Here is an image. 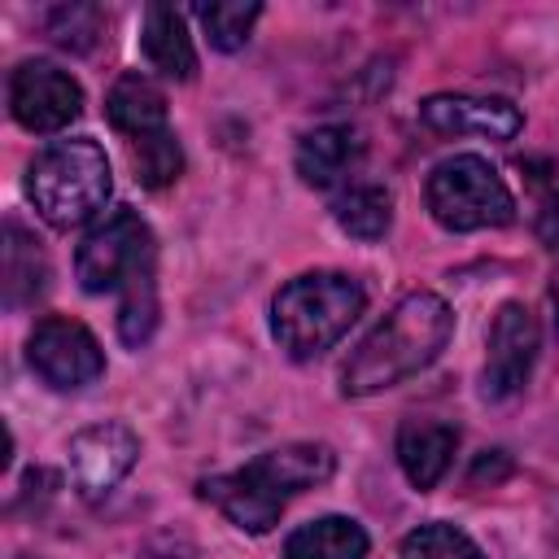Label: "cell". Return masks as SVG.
Returning <instances> with one entry per match:
<instances>
[{
  "mask_svg": "<svg viewBox=\"0 0 559 559\" xmlns=\"http://www.w3.org/2000/svg\"><path fill=\"white\" fill-rule=\"evenodd\" d=\"M424 201H428V214L445 231H480V227H502L515 218L511 188L476 153H459V157L437 162L428 183H424Z\"/></svg>",
  "mask_w": 559,
  "mask_h": 559,
  "instance_id": "4",
  "label": "cell"
},
{
  "mask_svg": "<svg viewBox=\"0 0 559 559\" xmlns=\"http://www.w3.org/2000/svg\"><path fill=\"white\" fill-rule=\"evenodd\" d=\"M105 118L114 131H122L127 140H140V135H153V131H166V92L140 74V70H127L109 96H105Z\"/></svg>",
  "mask_w": 559,
  "mask_h": 559,
  "instance_id": "15",
  "label": "cell"
},
{
  "mask_svg": "<svg viewBox=\"0 0 559 559\" xmlns=\"http://www.w3.org/2000/svg\"><path fill=\"white\" fill-rule=\"evenodd\" d=\"M122 301H118V336H122V345H144L148 336H153V328H157V262H148V266H140L122 288Z\"/></svg>",
  "mask_w": 559,
  "mask_h": 559,
  "instance_id": "20",
  "label": "cell"
},
{
  "mask_svg": "<svg viewBox=\"0 0 559 559\" xmlns=\"http://www.w3.org/2000/svg\"><path fill=\"white\" fill-rule=\"evenodd\" d=\"M550 301H555V323H559V271H555V280H550Z\"/></svg>",
  "mask_w": 559,
  "mask_h": 559,
  "instance_id": "27",
  "label": "cell"
},
{
  "mask_svg": "<svg viewBox=\"0 0 559 559\" xmlns=\"http://www.w3.org/2000/svg\"><path fill=\"white\" fill-rule=\"evenodd\" d=\"M284 559H367V533L349 515H319L288 533Z\"/></svg>",
  "mask_w": 559,
  "mask_h": 559,
  "instance_id": "18",
  "label": "cell"
},
{
  "mask_svg": "<svg viewBox=\"0 0 559 559\" xmlns=\"http://www.w3.org/2000/svg\"><path fill=\"white\" fill-rule=\"evenodd\" d=\"M459 450V428L441 419H406L397 428V463L415 489H437Z\"/></svg>",
  "mask_w": 559,
  "mask_h": 559,
  "instance_id": "13",
  "label": "cell"
},
{
  "mask_svg": "<svg viewBox=\"0 0 559 559\" xmlns=\"http://www.w3.org/2000/svg\"><path fill=\"white\" fill-rule=\"evenodd\" d=\"M537 349H542V332H537V319L528 306L520 301H507L498 314H493V328H489V354H485V397L502 402V397H515L528 376H533V362H537Z\"/></svg>",
  "mask_w": 559,
  "mask_h": 559,
  "instance_id": "8",
  "label": "cell"
},
{
  "mask_svg": "<svg viewBox=\"0 0 559 559\" xmlns=\"http://www.w3.org/2000/svg\"><path fill=\"white\" fill-rule=\"evenodd\" d=\"M249 467H253L280 498H293V493H306V489L332 480L336 454H332V445H323V441H288V445H275V450L258 454Z\"/></svg>",
  "mask_w": 559,
  "mask_h": 559,
  "instance_id": "14",
  "label": "cell"
},
{
  "mask_svg": "<svg viewBox=\"0 0 559 559\" xmlns=\"http://www.w3.org/2000/svg\"><path fill=\"white\" fill-rule=\"evenodd\" d=\"M9 114L35 135L61 131L83 114V87L52 61H22L9 74Z\"/></svg>",
  "mask_w": 559,
  "mask_h": 559,
  "instance_id": "7",
  "label": "cell"
},
{
  "mask_svg": "<svg viewBox=\"0 0 559 559\" xmlns=\"http://www.w3.org/2000/svg\"><path fill=\"white\" fill-rule=\"evenodd\" d=\"M537 240L546 249H559V192L546 197V205L537 210Z\"/></svg>",
  "mask_w": 559,
  "mask_h": 559,
  "instance_id": "26",
  "label": "cell"
},
{
  "mask_svg": "<svg viewBox=\"0 0 559 559\" xmlns=\"http://www.w3.org/2000/svg\"><path fill=\"white\" fill-rule=\"evenodd\" d=\"M424 127L441 135H485V140H515L524 127V114L502 96H428L419 105Z\"/></svg>",
  "mask_w": 559,
  "mask_h": 559,
  "instance_id": "10",
  "label": "cell"
},
{
  "mask_svg": "<svg viewBox=\"0 0 559 559\" xmlns=\"http://www.w3.org/2000/svg\"><path fill=\"white\" fill-rule=\"evenodd\" d=\"M397 559H480L476 542L454 528V524H419L406 542Z\"/></svg>",
  "mask_w": 559,
  "mask_h": 559,
  "instance_id": "24",
  "label": "cell"
},
{
  "mask_svg": "<svg viewBox=\"0 0 559 559\" xmlns=\"http://www.w3.org/2000/svg\"><path fill=\"white\" fill-rule=\"evenodd\" d=\"M450 332H454V314L437 293L428 288L406 293L349 354L341 371V393L367 397V393H380V389H393L419 376L445 349Z\"/></svg>",
  "mask_w": 559,
  "mask_h": 559,
  "instance_id": "1",
  "label": "cell"
},
{
  "mask_svg": "<svg viewBox=\"0 0 559 559\" xmlns=\"http://www.w3.org/2000/svg\"><path fill=\"white\" fill-rule=\"evenodd\" d=\"M26 362L48 389H61V393L83 389V384L100 380V371H105V354H100V341L92 336V328L79 319H66V314H48L35 323V332L26 341Z\"/></svg>",
  "mask_w": 559,
  "mask_h": 559,
  "instance_id": "6",
  "label": "cell"
},
{
  "mask_svg": "<svg viewBox=\"0 0 559 559\" xmlns=\"http://www.w3.org/2000/svg\"><path fill=\"white\" fill-rule=\"evenodd\" d=\"M144 57L153 70H162L166 79L175 83H188L197 74V48H192V35L183 26V13L170 9V4H148L144 9Z\"/></svg>",
  "mask_w": 559,
  "mask_h": 559,
  "instance_id": "17",
  "label": "cell"
},
{
  "mask_svg": "<svg viewBox=\"0 0 559 559\" xmlns=\"http://www.w3.org/2000/svg\"><path fill=\"white\" fill-rule=\"evenodd\" d=\"M201 498L214 502L240 533H271L280 524V515H284V502H288L253 467H240V472L201 480Z\"/></svg>",
  "mask_w": 559,
  "mask_h": 559,
  "instance_id": "11",
  "label": "cell"
},
{
  "mask_svg": "<svg viewBox=\"0 0 559 559\" xmlns=\"http://www.w3.org/2000/svg\"><path fill=\"white\" fill-rule=\"evenodd\" d=\"M48 253L17 218L4 223V306L26 310L48 293Z\"/></svg>",
  "mask_w": 559,
  "mask_h": 559,
  "instance_id": "16",
  "label": "cell"
},
{
  "mask_svg": "<svg viewBox=\"0 0 559 559\" xmlns=\"http://www.w3.org/2000/svg\"><path fill=\"white\" fill-rule=\"evenodd\" d=\"M511 472V459H507V450H485L476 463H472V472H467V485H493V480H502Z\"/></svg>",
  "mask_w": 559,
  "mask_h": 559,
  "instance_id": "25",
  "label": "cell"
},
{
  "mask_svg": "<svg viewBox=\"0 0 559 559\" xmlns=\"http://www.w3.org/2000/svg\"><path fill=\"white\" fill-rule=\"evenodd\" d=\"M148 262H157L153 231L135 210L122 205L83 236V245L74 253V275L83 284V293H114Z\"/></svg>",
  "mask_w": 559,
  "mask_h": 559,
  "instance_id": "5",
  "label": "cell"
},
{
  "mask_svg": "<svg viewBox=\"0 0 559 559\" xmlns=\"http://www.w3.org/2000/svg\"><path fill=\"white\" fill-rule=\"evenodd\" d=\"M44 31H48V39H52L57 48H66V52H87V48L100 39L105 17H100L96 4H57V9L44 13Z\"/></svg>",
  "mask_w": 559,
  "mask_h": 559,
  "instance_id": "23",
  "label": "cell"
},
{
  "mask_svg": "<svg viewBox=\"0 0 559 559\" xmlns=\"http://www.w3.org/2000/svg\"><path fill=\"white\" fill-rule=\"evenodd\" d=\"M131 144V166H135V179L144 188H166L179 179L183 170V148L175 140V131H153V135H140V140H127Z\"/></svg>",
  "mask_w": 559,
  "mask_h": 559,
  "instance_id": "22",
  "label": "cell"
},
{
  "mask_svg": "<svg viewBox=\"0 0 559 559\" xmlns=\"http://www.w3.org/2000/svg\"><path fill=\"white\" fill-rule=\"evenodd\" d=\"M362 157H367L362 131L349 127V122H328V127H314V131L301 135L293 166H297L301 183H310V188H336L341 179H349L358 170Z\"/></svg>",
  "mask_w": 559,
  "mask_h": 559,
  "instance_id": "12",
  "label": "cell"
},
{
  "mask_svg": "<svg viewBox=\"0 0 559 559\" xmlns=\"http://www.w3.org/2000/svg\"><path fill=\"white\" fill-rule=\"evenodd\" d=\"M262 4L258 0H214V4H197V22L205 26V39L218 48V52H236L253 22H258Z\"/></svg>",
  "mask_w": 559,
  "mask_h": 559,
  "instance_id": "21",
  "label": "cell"
},
{
  "mask_svg": "<svg viewBox=\"0 0 559 559\" xmlns=\"http://www.w3.org/2000/svg\"><path fill=\"white\" fill-rule=\"evenodd\" d=\"M367 293L345 271H306L288 280L271 301V332L288 358H314L332 349L362 314Z\"/></svg>",
  "mask_w": 559,
  "mask_h": 559,
  "instance_id": "2",
  "label": "cell"
},
{
  "mask_svg": "<svg viewBox=\"0 0 559 559\" xmlns=\"http://www.w3.org/2000/svg\"><path fill=\"white\" fill-rule=\"evenodd\" d=\"M332 218L354 240H380L389 231V223H393V197L380 183H349L332 201Z\"/></svg>",
  "mask_w": 559,
  "mask_h": 559,
  "instance_id": "19",
  "label": "cell"
},
{
  "mask_svg": "<svg viewBox=\"0 0 559 559\" xmlns=\"http://www.w3.org/2000/svg\"><path fill=\"white\" fill-rule=\"evenodd\" d=\"M140 459V437L127 428V424H92L83 432H74L70 441V476H74V489L83 498H100L109 493Z\"/></svg>",
  "mask_w": 559,
  "mask_h": 559,
  "instance_id": "9",
  "label": "cell"
},
{
  "mask_svg": "<svg viewBox=\"0 0 559 559\" xmlns=\"http://www.w3.org/2000/svg\"><path fill=\"white\" fill-rule=\"evenodd\" d=\"M114 175L96 140H57L26 166V197L48 227H83L109 201Z\"/></svg>",
  "mask_w": 559,
  "mask_h": 559,
  "instance_id": "3",
  "label": "cell"
}]
</instances>
